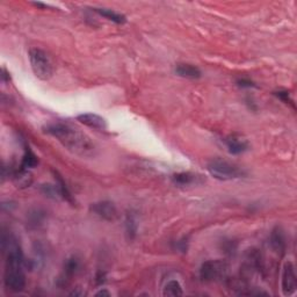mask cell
Here are the masks:
<instances>
[{"label":"cell","mask_w":297,"mask_h":297,"mask_svg":"<svg viewBox=\"0 0 297 297\" xmlns=\"http://www.w3.org/2000/svg\"><path fill=\"white\" fill-rule=\"evenodd\" d=\"M43 131L54 137L65 150L79 158H93L97 155L98 147L93 139L85 131L72 124L56 122L45 125Z\"/></svg>","instance_id":"6da1fadb"},{"label":"cell","mask_w":297,"mask_h":297,"mask_svg":"<svg viewBox=\"0 0 297 297\" xmlns=\"http://www.w3.org/2000/svg\"><path fill=\"white\" fill-rule=\"evenodd\" d=\"M26 264L24 257L6 258L5 274H4V284L12 292H21L26 288V275L24 266Z\"/></svg>","instance_id":"7a4b0ae2"},{"label":"cell","mask_w":297,"mask_h":297,"mask_svg":"<svg viewBox=\"0 0 297 297\" xmlns=\"http://www.w3.org/2000/svg\"><path fill=\"white\" fill-rule=\"evenodd\" d=\"M207 171L212 178L220 181L236 180L245 176V172L241 166L222 158H214L209 161Z\"/></svg>","instance_id":"3957f363"},{"label":"cell","mask_w":297,"mask_h":297,"mask_svg":"<svg viewBox=\"0 0 297 297\" xmlns=\"http://www.w3.org/2000/svg\"><path fill=\"white\" fill-rule=\"evenodd\" d=\"M30 67L42 82L50 81L54 76V64H52L50 57L40 48H32L28 52Z\"/></svg>","instance_id":"277c9868"},{"label":"cell","mask_w":297,"mask_h":297,"mask_svg":"<svg viewBox=\"0 0 297 297\" xmlns=\"http://www.w3.org/2000/svg\"><path fill=\"white\" fill-rule=\"evenodd\" d=\"M229 266L224 260H207L200 267V279L203 282H217L228 276Z\"/></svg>","instance_id":"5b68a950"},{"label":"cell","mask_w":297,"mask_h":297,"mask_svg":"<svg viewBox=\"0 0 297 297\" xmlns=\"http://www.w3.org/2000/svg\"><path fill=\"white\" fill-rule=\"evenodd\" d=\"M297 288V275L294 262L288 260L284 262L281 275V289L284 296H291L295 294Z\"/></svg>","instance_id":"8992f818"},{"label":"cell","mask_w":297,"mask_h":297,"mask_svg":"<svg viewBox=\"0 0 297 297\" xmlns=\"http://www.w3.org/2000/svg\"><path fill=\"white\" fill-rule=\"evenodd\" d=\"M90 210L93 212L94 215L100 217V218L108 220V222H113L119 216V211H117L116 205L114 204L112 201H99V202L92 203L90 207Z\"/></svg>","instance_id":"52a82bcc"},{"label":"cell","mask_w":297,"mask_h":297,"mask_svg":"<svg viewBox=\"0 0 297 297\" xmlns=\"http://www.w3.org/2000/svg\"><path fill=\"white\" fill-rule=\"evenodd\" d=\"M77 121L79 123H82L86 127L91 129H95V130L104 131L107 129V121H106L104 117L98 115V114L94 113H84L81 115L77 116Z\"/></svg>","instance_id":"ba28073f"},{"label":"cell","mask_w":297,"mask_h":297,"mask_svg":"<svg viewBox=\"0 0 297 297\" xmlns=\"http://www.w3.org/2000/svg\"><path fill=\"white\" fill-rule=\"evenodd\" d=\"M269 244L274 252L283 254L287 247V239H285L284 231L281 229L280 227H276L275 229L272 231L269 237Z\"/></svg>","instance_id":"9c48e42d"},{"label":"cell","mask_w":297,"mask_h":297,"mask_svg":"<svg viewBox=\"0 0 297 297\" xmlns=\"http://www.w3.org/2000/svg\"><path fill=\"white\" fill-rule=\"evenodd\" d=\"M224 143L228 147V151L231 155H241L244 154L247 148H249V144L245 139L241 138L237 136H229L224 139Z\"/></svg>","instance_id":"30bf717a"},{"label":"cell","mask_w":297,"mask_h":297,"mask_svg":"<svg viewBox=\"0 0 297 297\" xmlns=\"http://www.w3.org/2000/svg\"><path fill=\"white\" fill-rule=\"evenodd\" d=\"M172 181L177 186H192L201 181V176L192 172H179L173 174Z\"/></svg>","instance_id":"8fae6325"},{"label":"cell","mask_w":297,"mask_h":297,"mask_svg":"<svg viewBox=\"0 0 297 297\" xmlns=\"http://www.w3.org/2000/svg\"><path fill=\"white\" fill-rule=\"evenodd\" d=\"M176 73L179 77L187 79H199L202 76V72L197 66L192 64H178L176 67Z\"/></svg>","instance_id":"7c38bea8"},{"label":"cell","mask_w":297,"mask_h":297,"mask_svg":"<svg viewBox=\"0 0 297 297\" xmlns=\"http://www.w3.org/2000/svg\"><path fill=\"white\" fill-rule=\"evenodd\" d=\"M12 177L15 185L20 188L29 187L33 182V176L32 173L29 172V170H24L21 169V167L18 171H15L12 174Z\"/></svg>","instance_id":"4fadbf2b"},{"label":"cell","mask_w":297,"mask_h":297,"mask_svg":"<svg viewBox=\"0 0 297 297\" xmlns=\"http://www.w3.org/2000/svg\"><path fill=\"white\" fill-rule=\"evenodd\" d=\"M45 211L42 210L40 208L33 209L32 211L28 212L27 215V224L30 229H39L41 226H43L45 220Z\"/></svg>","instance_id":"5bb4252c"},{"label":"cell","mask_w":297,"mask_h":297,"mask_svg":"<svg viewBox=\"0 0 297 297\" xmlns=\"http://www.w3.org/2000/svg\"><path fill=\"white\" fill-rule=\"evenodd\" d=\"M163 295L167 297H178L184 295L182 285L178 280H171L163 288Z\"/></svg>","instance_id":"9a60e30c"},{"label":"cell","mask_w":297,"mask_h":297,"mask_svg":"<svg viewBox=\"0 0 297 297\" xmlns=\"http://www.w3.org/2000/svg\"><path fill=\"white\" fill-rule=\"evenodd\" d=\"M79 268H81V261L77 257H71L66 259V261L64 262V275H65L67 279H71L75 275H77L79 272Z\"/></svg>","instance_id":"2e32d148"},{"label":"cell","mask_w":297,"mask_h":297,"mask_svg":"<svg viewBox=\"0 0 297 297\" xmlns=\"http://www.w3.org/2000/svg\"><path fill=\"white\" fill-rule=\"evenodd\" d=\"M95 12H97L99 15H101V17H104L106 19H108V20L115 22L117 25H123L125 24V21H127V19H125L124 15H122L117 12H114L112 10H107V9H94Z\"/></svg>","instance_id":"e0dca14e"},{"label":"cell","mask_w":297,"mask_h":297,"mask_svg":"<svg viewBox=\"0 0 297 297\" xmlns=\"http://www.w3.org/2000/svg\"><path fill=\"white\" fill-rule=\"evenodd\" d=\"M37 165H39V158H37V156L34 154L29 147H27L25 151L24 157H22L20 167L24 170H30V169H34V167H36Z\"/></svg>","instance_id":"ac0fdd59"},{"label":"cell","mask_w":297,"mask_h":297,"mask_svg":"<svg viewBox=\"0 0 297 297\" xmlns=\"http://www.w3.org/2000/svg\"><path fill=\"white\" fill-rule=\"evenodd\" d=\"M41 192L44 194L45 196L51 197V199H63L62 195V190H60L59 186L57 185V182L55 185H50V184H45L41 186Z\"/></svg>","instance_id":"d6986e66"},{"label":"cell","mask_w":297,"mask_h":297,"mask_svg":"<svg viewBox=\"0 0 297 297\" xmlns=\"http://www.w3.org/2000/svg\"><path fill=\"white\" fill-rule=\"evenodd\" d=\"M137 227L138 226H137V220L135 218V216L128 214L127 218H125V231H127V235L130 239L135 238V236L137 234Z\"/></svg>","instance_id":"ffe728a7"},{"label":"cell","mask_w":297,"mask_h":297,"mask_svg":"<svg viewBox=\"0 0 297 297\" xmlns=\"http://www.w3.org/2000/svg\"><path fill=\"white\" fill-rule=\"evenodd\" d=\"M55 178H56V182L57 185L59 186L60 190H62V195H63V200H66L68 201V202H72V196H71V193L70 190H68V188L66 187V184L64 182L63 178L59 176L58 173L55 172Z\"/></svg>","instance_id":"44dd1931"},{"label":"cell","mask_w":297,"mask_h":297,"mask_svg":"<svg viewBox=\"0 0 297 297\" xmlns=\"http://www.w3.org/2000/svg\"><path fill=\"white\" fill-rule=\"evenodd\" d=\"M275 95L277 98H280L281 100L285 104H292V101L290 100V98H289V92L288 91H279V92H276Z\"/></svg>","instance_id":"7402d4cb"},{"label":"cell","mask_w":297,"mask_h":297,"mask_svg":"<svg viewBox=\"0 0 297 297\" xmlns=\"http://www.w3.org/2000/svg\"><path fill=\"white\" fill-rule=\"evenodd\" d=\"M237 83L241 87H254L256 86L252 82L249 81V79H239Z\"/></svg>","instance_id":"603a6c76"},{"label":"cell","mask_w":297,"mask_h":297,"mask_svg":"<svg viewBox=\"0 0 297 297\" xmlns=\"http://www.w3.org/2000/svg\"><path fill=\"white\" fill-rule=\"evenodd\" d=\"M110 295H112V294H110V292L106 288H101L100 290L95 292V296H104V297L106 296V297H109Z\"/></svg>","instance_id":"cb8c5ba5"}]
</instances>
